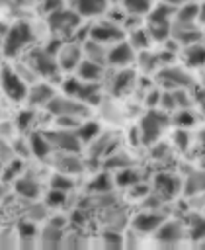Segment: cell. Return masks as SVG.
Segmentation results:
<instances>
[{"label": "cell", "instance_id": "cell-1", "mask_svg": "<svg viewBox=\"0 0 205 250\" xmlns=\"http://www.w3.org/2000/svg\"><path fill=\"white\" fill-rule=\"evenodd\" d=\"M35 39L33 27L25 20H18L10 25H2V45H4V57L14 59L20 53H23Z\"/></svg>", "mask_w": 205, "mask_h": 250}, {"label": "cell", "instance_id": "cell-2", "mask_svg": "<svg viewBox=\"0 0 205 250\" xmlns=\"http://www.w3.org/2000/svg\"><path fill=\"white\" fill-rule=\"evenodd\" d=\"M176 8L168 6L164 2H158L152 6V10L146 14V29L152 37V41L164 43L172 37V20H174Z\"/></svg>", "mask_w": 205, "mask_h": 250}, {"label": "cell", "instance_id": "cell-3", "mask_svg": "<svg viewBox=\"0 0 205 250\" xmlns=\"http://www.w3.org/2000/svg\"><path fill=\"white\" fill-rule=\"evenodd\" d=\"M168 125H170L168 111L150 107L139 121V141L143 145H154L168 129Z\"/></svg>", "mask_w": 205, "mask_h": 250}, {"label": "cell", "instance_id": "cell-4", "mask_svg": "<svg viewBox=\"0 0 205 250\" xmlns=\"http://www.w3.org/2000/svg\"><path fill=\"white\" fill-rule=\"evenodd\" d=\"M25 62L35 70V74L39 78H47V80H57L61 66L57 61V55L51 53L45 47H33L27 51L25 55Z\"/></svg>", "mask_w": 205, "mask_h": 250}, {"label": "cell", "instance_id": "cell-5", "mask_svg": "<svg viewBox=\"0 0 205 250\" xmlns=\"http://www.w3.org/2000/svg\"><path fill=\"white\" fill-rule=\"evenodd\" d=\"M45 111L51 117H78V119H86L90 115V105L62 92V94H57L47 104Z\"/></svg>", "mask_w": 205, "mask_h": 250}, {"label": "cell", "instance_id": "cell-6", "mask_svg": "<svg viewBox=\"0 0 205 250\" xmlns=\"http://www.w3.org/2000/svg\"><path fill=\"white\" fill-rule=\"evenodd\" d=\"M82 23V16L74 10V8H59L51 14H47V27L57 35V37H68V35H76V29Z\"/></svg>", "mask_w": 205, "mask_h": 250}, {"label": "cell", "instance_id": "cell-7", "mask_svg": "<svg viewBox=\"0 0 205 250\" xmlns=\"http://www.w3.org/2000/svg\"><path fill=\"white\" fill-rule=\"evenodd\" d=\"M62 92L88 104V105H100L103 100H102V90H100V82H88V80H82L80 76H72V78H66L62 82Z\"/></svg>", "mask_w": 205, "mask_h": 250}, {"label": "cell", "instance_id": "cell-8", "mask_svg": "<svg viewBox=\"0 0 205 250\" xmlns=\"http://www.w3.org/2000/svg\"><path fill=\"white\" fill-rule=\"evenodd\" d=\"M29 82L23 80V76L16 70V66L4 62L2 66V90H4V96L14 102V104H20V102H25L27 100V92H29Z\"/></svg>", "mask_w": 205, "mask_h": 250}, {"label": "cell", "instance_id": "cell-9", "mask_svg": "<svg viewBox=\"0 0 205 250\" xmlns=\"http://www.w3.org/2000/svg\"><path fill=\"white\" fill-rule=\"evenodd\" d=\"M156 82L164 88V90H187L193 86V76L184 68V66H176V64H166L156 72Z\"/></svg>", "mask_w": 205, "mask_h": 250}, {"label": "cell", "instance_id": "cell-10", "mask_svg": "<svg viewBox=\"0 0 205 250\" xmlns=\"http://www.w3.org/2000/svg\"><path fill=\"white\" fill-rule=\"evenodd\" d=\"M45 135L49 137L55 152H74L78 154L82 150V139L78 137L76 129H66V127H55L51 131H45Z\"/></svg>", "mask_w": 205, "mask_h": 250}, {"label": "cell", "instance_id": "cell-11", "mask_svg": "<svg viewBox=\"0 0 205 250\" xmlns=\"http://www.w3.org/2000/svg\"><path fill=\"white\" fill-rule=\"evenodd\" d=\"M123 27L117 25V21L113 20H105V21H98L94 23L92 27H88V37L96 39V41H102L105 45H111V43H117V41H123Z\"/></svg>", "mask_w": 205, "mask_h": 250}, {"label": "cell", "instance_id": "cell-12", "mask_svg": "<svg viewBox=\"0 0 205 250\" xmlns=\"http://www.w3.org/2000/svg\"><path fill=\"white\" fill-rule=\"evenodd\" d=\"M185 234H187V229L184 227L182 221H164L156 229L154 238L162 246H176L185 238Z\"/></svg>", "mask_w": 205, "mask_h": 250}, {"label": "cell", "instance_id": "cell-13", "mask_svg": "<svg viewBox=\"0 0 205 250\" xmlns=\"http://www.w3.org/2000/svg\"><path fill=\"white\" fill-rule=\"evenodd\" d=\"M84 59V47L78 41H70V43H62V47L57 53V61L61 70L64 72H72L78 68V64Z\"/></svg>", "mask_w": 205, "mask_h": 250}, {"label": "cell", "instance_id": "cell-14", "mask_svg": "<svg viewBox=\"0 0 205 250\" xmlns=\"http://www.w3.org/2000/svg\"><path fill=\"white\" fill-rule=\"evenodd\" d=\"M135 59H137V51L133 49V45L129 41H117L107 51V64L115 66V68L131 66Z\"/></svg>", "mask_w": 205, "mask_h": 250}, {"label": "cell", "instance_id": "cell-15", "mask_svg": "<svg viewBox=\"0 0 205 250\" xmlns=\"http://www.w3.org/2000/svg\"><path fill=\"white\" fill-rule=\"evenodd\" d=\"M57 172H64V174H70V176H76V174H82L84 170H86V164L78 158V156H74V152H59L57 150V154L53 156H49V160H47Z\"/></svg>", "mask_w": 205, "mask_h": 250}, {"label": "cell", "instance_id": "cell-16", "mask_svg": "<svg viewBox=\"0 0 205 250\" xmlns=\"http://www.w3.org/2000/svg\"><path fill=\"white\" fill-rule=\"evenodd\" d=\"M166 221V217L158 211V209H144L141 213H137L133 219H131V227L137 230V232H143V234H148V232H156V229Z\"/></svg>", "mask_w": 205, "mask_h": 250}, {"label": "cell", "instance_id": "cell-17", "mask_svg": "<svg viewBox=\"0 0 205 250\" xmlns=\"http://www.w3.org/2000/svg\"><path fill=\"white\" fill-rule=\"evenodd\" d=\"M14 191L25 199V201H35L39 199L41 195V182L37 180L35 174L31 172H25V174H20L16 180H14Z\"/></svg>", "mask_w": 205, "mask_h": 250}, {"label": "cell", "instance_id": "cell-18", "mask_svg": "<svg viewBox=\"0 0 205 250\" xmlns=\"http://www.w3.org/2000/svg\"><path fill=\"white\" fill-rule=\"evenodd\" d=\"M182 189V184L176 176L168 174V172H160L154 176V182H152V191L158 193L162 199H172L180 193Z\"/></svg>", "mask_w": 205, "mask_h": 250}, {"label": "cell", "instance_id": "cell-19", "mask_svg": "<svg viewBox=\"0 0 205 250\" xmlns=\"http://www.w3.org/2000/svg\"><path fill=\"white\" fill-rule=\"evenodd\" d=\"M57 96L55 88L49 82H33L27 92V104L29 107H47V104Z\"/></svg>", "mask_w": 205, "mask_h": 250}, {"label": "cell", "instance_id": "cell-20", "mask_svg": "<svg viewBox=\"0 0 205 250\" xmlns=\"http://www.w3.org/2000/svg\"><path fill=\"white\" fill-rule=\"evenodd\" d=\"M29 146H31V154L37 156L39 160H49V156L55 152L49 137L45 135V131H31L29 133Z\"/></svg>", "mask_w": 205, "mask_h": 250}, {"label": "cell", "instance_id": "cell-21", "mask_svg": "<svg viewBox=\"0 0 205 250\" xmlns=\"http://www.w3.org/2000/svg\"><path fill=\"white\" fill-rule=\"evenodd\" d=\"M117 145H119V141H117L115 135H111V133L98 135L90 143V154H92V158H105V156H109L111 152L117 150Z\"/></svg>", "mask_w": 205, "mask_h": 250}, {"label": "cell", "instance_id": "cell-22", "mask_svg": "<svg viewBox=\"0 0 205 250\" xmlns=\"http://www.w3.org/2000/svg\"><path fill=\"white\" fill-rule=\"evenodd\" d=\"M74 8L82 18H96L107 12V0H70L68 4Z\"/></svg>", "mask_w": 205, "mask_h": 250}, {"label": "cell", "instance_id": "cell-23", "mask_svg": "<svg viewBox=\"0 0 205 250\" xmlns=\"http://www.w3.org/2000/svg\"><path fill=\"white\" fill-rule=\"evenodd\" d=\"M182 61L187 68H203L205 66V45L191 43L182 47Z\"/></svg>", "mask_w": 205, "mask_h": 250}, {"label": "cell", "instance_id": "cell-24", "mask_svg": "<svg viewBox=\"0 0 205 250\" xmlns=\"http://www.w3.org/2000/svg\"><path fill=\"white\" fill-rule=\"evenodd\" d=\"M133 84H135V72H133L129 66H125V68H119V70L113 74V78L109 80V92H111L113 96H121V94H125Z\"/></svg>", "mask_w": 205, "mask_h": 250}, {"label": "cell", "instance_id": "cell-25", "mask_svg": "<svg viewBox=\"0 0 205 250\" xmlns=\"http://www.w3.org/2000/svg\"><path fill=\"white\" fill-rule=\"evenodd\" d=\"M82 47H84V59H90V61H96V62H102V64L107 62V51L109 49H107L105 43L88 37V39L82 41Z\"/></svg>", "mask_w": 205, "mask_h": 250}, {"label": "cell", "instance_id": "cell-26", "mask_svg": "<svg viewBox=\"0 0 205 250\" xmlns=\"http://www.w3.org/2000/svg\"><path fill=\"white\" fill-rule=\"evenodd\" d=\"M184 193L187 197H195L205 193V170H191L187 172V178L184 182Z\"/></svg>", "mask_w": 205, "mask_h": 250}, {"label": "cell", "instance_id": "cell-27", "mask_svg": "<svg viewBox=\"0 0 205 250\" xmlns=\"http://www.w3.org/2000/svg\"><path fill=\"white\" fill-rule=\"evenodd\" d=\"M39 244L45 246V248H59L62 246V238H64V229L61 227H55L51 223L45 225V229L39 232Z\"/></svg>", "mask_w": 205, "mask_h": 250}, {"label": "cell", "instance_id": "cell-28", "mask_svg": "<svg viewBox=\"0 0 205 250\" xmlns=\"http://www.w3.org/2000/svg\"><path fill=\"white\" fill-rule=\"evenodd\" d=\"M76 74L82 80L100 82L103 78V64L102 62H96V61H90V59H82V62L76 68Z\"/></svg>", "mask_w": 205, "mask_h": 250}, {"label": "cell", "instance_id": "cell-29", "mask_svg": "<svg viewBox=\"0 0 205 250\" xmlns=\"http://www.w3.org/2000/svg\"><path fill=\"white\" fill-rule=\"evenodd\" d=\"M113 186H115V178H111L107 172H100L88 182V193H109Z\"/></svg>", "mask_w": 205, "mask_h": 250}, {"label": "cell", "instance_id": "cell-30", "mask_svg": "<svg viewBox=\"0 0 205 250\" xmlns=\"http://www.w3.org/2000/svg\"><path fill=\"white\" fill-rule=\"evenodd\" d=\"M127 41L133 45V49L137 51V53H141V51H146V49H150V41H152V37H150V33H148V29L146 27H135V29H129V37H127Z\"/></svg>", "mask_w": 205, "mask_h": 250}, {"label": "cell", "instance_id": "cell-31", "mask_svg": "<svg viewBox=\"0 0 205 250\" xmlns=\"http://www.w3.org/2000/svg\"><path fill=\"white\" fill-rule=\"evenodd\" d=\"M129 166H133V158L127 152L115 150V152H111L109 156L103 158V168H107V170H115L117 172V170L129 168Z\"/></svg>", "mask_w": 205, "mask_h": 250}, {"label": "cell", "instance_id": "cell-32", "mask_svg": "<svg viewBox=\"0 0 205 250\" xmlns=\"http://www.w3.org/2000/svg\"><path fill=\"white\" fill-rule=\"evenodd\" d=\"M121 4L129 16H146L152 10L154 0H121Z\"/></svg>", "mask_w": 205, "mask_h": 250}, {"label": "cell", "instance_id": "cell-33", "mask_svg": "<svg viewBox=\"0 0 205 250\" xmlns=\"http://www.w3.org/2000/svg\"><path fill=\"white\" fill-rule=\"evenodd\" d=\"M189 229H187V234L199 244V246H205V217L201 215H193L189 217Z\"/></svg>", "mask_w": 205, "mask_h": 250}, {"label": "cell", "instance_id": "cell-34", "mask_svg": "<svg viewBox=\"0 0 205 250\" xmlns=\"http://www.w3.org/2000/svg\"><path fill=\"white\" fill-rule=\"evenodd\" d=\"M137 182H141V176H139V172H137L133 166L123 168V170H117L115 184H117L119 188H131V186H135Z\"/></svg>", "mask_w": 205, "mask_h": 250}, {"label": "cell", "instance_id": "cell-35", "mask_svg": "<svg viewBox=\"0 0 205 250\" xmlns=\"http://www.w3.org/2000/svg\"><path fill=\"white\" fill-rule=\"evenodd\" d=\"M76 133L82 139V143H92L100 135V123H96V121H82L76 127Z\"/></svg>", "mask_w": 205, "mask_h": 250}, {"label": "cell", "instance_id": "cell-36", "mask_svg": "<svg viewBox=\"0 0 205 250\" xmlns=\"http://www.w3.org/2000/svg\"><path fill=\"white\" fill-rule=\"evenodd\" d=\"M49 186L55 188V189H61V191H66L68 193L74 188V180H72L70 174H64V172H57L55 170V174L49 180Z\"/></svg>", "mask_w": 205, "mask_h": 250}, {"label": "cell", "instance_id": "cell-37", "mask_svg": "<svg viewBox=\"0 0 205 250\" xmlns=\"http://www.w3.org/2000/svg\"><path fill=\"white\" fill-rule=\"evenodd\" d=\"M21 133H25V131H29L33 125H35V109L33 107H29V109H23V111H20L18 113V117H16V123H14Z\"/></svg>", "mask_w": 205, "mask_h": 250}, {"label": "cell", "instance_id": "cell-38", "mask_svg": "<svg viewBox=\"0 0 205 250\" xmlns=\"http://www.w3.org/2000/svg\"><path fill=\"white\" fill-rule=\"evenodd\" d=\"M21 168H23V162H21V158H20V156H18V158H14L12 162L4 164V174H2V180H4V184H8V182L16 180V178L20 176Z\"/></svg>", "mask_w": 205, "mask_h": 250}, {"label": "cell", "instance_id": "cell-39", "mask_svg": "<svg viewBox=\"0 0 205 250\" xmlns=\"http://www.w3.org/2000/svg\"><path fill=\"white\" fill-rule=\"evenodd\" d=\"M66 197H68L66 191H61V189L51 188L49 193H47V197H45V203H47V207H51V209H55V207H62V205L66 203Z\"/></svg>", "mask_w": 205, "mask_h": 250}, {"label": "cell", "instance_id": "cell-40", "mask_svg": "<svg viewBox=\"0 0 205 250\" xmlns=\"http://www.w3.org/2000/svg\"><path fill=\"white\" fill-rule=\"evenodd\" d=\"M102 242H103L105 248H119L123 244V238L117 232V229H107V230L102 232Z\"/></svg>", "mask_w": 205, "mask_h": 250}, {"label": "cell", "instance_id": "cell-41", "mask_svg": "<svg viewBox=\"0 0 205 250\" xmlns=\"http://www.w3.org/2000/svg\"><path fill=\"white\" fill-rule=\"evenodd\" d=\"M47 215V203H29L25 209V219L29 221H41Z\"/></svg>", "mask_w": 205, "mask_h": 250}, {"label": "cell", "instance_id": "cell-42", "mask_svg": "<svg viewBox=\"0 0 205 250\" xmlns=\"http://www.w3.org/2000/svg\"><path fill=\"white\" fill-rule=\"evenodd\" d=\"M62 246L64 248H84V246H88V240L82 232H70V234H64Z\"/></svg>", "mask_w": 205, "mask_h": 250}, {"label": "cell", "instance_id": "cell-43", "mask_svg": "<svg viewBox=\"0 0 205 250\" xmlns=\"http://www.w3.org/2000/svg\"><path fill=\"white\" fill-rule=\"evenodd\" d=\"M178 113L174 115V125H178L180 129H184V127H189V125H193V121H195V117H193V113L187 109V107H182V109H176Z\"/></svg>", "mask_w": 205, "mask_h": 250}, {"label": "cell", "instance_id": "cell-44", "mask_svg": "<svg viewBox=\"0 0 205 250\" xmlns=\"http://www.w3.org/2000/svg\"><path fill=\"white\" fill-rule=\"evenodd\" d=\"M152 191V188L148 186V184H143V182H137L135 186H131L129 188V193H131V197H135V199H144L148 193Z\"/></svg>", "mask_w": 205, "mask_h": 250}, {"label": "cell", "instance_id": "cell-45", "mask_svg": "<svg viewBox=\"0 0 205 250\" xmlns=\"http://www.w3.org/2000/svg\"><path fill=\"white\" fill-rule=\"evenodd\" d=\"M12 145H14V150H16V154H18L20 158H27V156H31L29 139H27V141H25V139H16V141H12Z\"/></svg>", "mask_w": 205, "mask_h": 250}, {"label": "cell", "instance_id": "cell-46", "mask_svg": "<svg viewBox=\"0 0 205 250\" xmlns=\"http://www.w3.org/2000/svg\"><path fill=\"white\" fill-rule=\"evenodd\" d=\"M6 6H12V10L20 12V10H29L33 6L39 4V0H4Z\"/></svg>", "mask_w": 205, "mask_h": 250}, {"label": "cell", "instance_id": "cell-47", "mask_svg": "<svg viewBox=\"0 0 205 250\" xmlns=\"http://www.w3.org/2000/svg\"><path fill=\"white\" fill-rule=\"evenodd\" d=\"M39 4H41V10L45 14H51V12H55V10H59V8L64 6L62 0H39Z\"/></svg>", "mask_w": 205, "mask_h": 250}, {"label": "cell", "instance_id": "cell-48", "mask_svg": "<svg viewBox=\"0 0 205 250\" xmlns=\"http://www.w3.org/2000/svg\"><path fill=\"white\" fill-rule=\"evenodd\" d=\"M51 225H55V227H61V229H64L66 225H68V219L64 217V215H55V217H51V221H49Z\"/></svg>", "mask_w": 205, "mask_h": 250}, {"label": "cell", "instance_id": "cell-49", "mask_svg": "<svg viewBox=\"0 0 205 250\" xmlns=\"http://www.w3.org/2000/svg\"><path fill=\"white\" fill-rule=\"evenodd\" d=\"M187 139H189L187 133H184V131H178V133H176V145H178L180 148H185V146H187Z\"/></svg>", "mask_w": 205, "mask_h": 250}, {"label": "cell", "instance_id": "cell-50", "mask_svg": "<svg viewBox=\"0 0 205 250\" xmlns=\"http://www.w3.org/2000/svg\"><path fill=\"white\" fill-rule=\"evenodd\" d=\"M158 2H164V4H168V6L180 8V6H184V4H187V2H191V0H158Z\"/></svg>", "mask_w": 205, "mask_h": 250}, {"label": "cell", "instance_id": "cell-51", "mask_svg": "<svg viewBox=\"0 0 205 250\" xmlns=\"http://www.w3.org/2000/svg\"><path fill=\"white\" fill-rule=\"evenodd\" d=\"M199 23H203V25H205V2H203V4H199Z\"/></svg>", "mask_w": 205, "mask_h": 250}, {"label": "cell", "instance_id": "cell-52", "mask_svg": "<svg viewBox=\"0 0 205 250\" xmlns=\"http://www.w3.org/2000/svg\"><path fill=\"white\" fill-rule=\"evenodd\" d=\"M197 100H199V105H201V109L205 113V92H201V96H197Z\"/></svg>", "mask_w": 205, "mask_h": 250}, {"label": "cell", "instance_id": "cell-53", "mask_svg": "<svg viewBox=\"0 0 205 250\" xmlns=\"http://www.w3.org/2000/svg\"><path fill=\"white\" fill-rule=\"evenodd\" d=\"M203 39H205V31H203Z\"/></svg>", "mask_w": 205, "mask_h": 250}]
</instances>
